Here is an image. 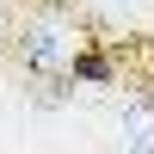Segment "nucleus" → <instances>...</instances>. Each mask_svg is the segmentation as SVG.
<instances>
[{
  "instance_id": "f257e3e1",
  "label": "nucleus",
  "mask_w": 154,
  "mask_h": 154,
  "mask_svg": "<svg viewBox=\"0 0 154 154\" xmlns=\"http://www.w3.org/2000/svg\"><path fill=\"white\" fill-rule=\"evenodd\" d=\"M19 62H25L31 74L68 68V31H62V19H25V31H19Z\"/></svg>"
},
{
  "instance_id": "f03ea898",
  "label": "nucleus",
  "mask_w": 154,
  "mask_h": 154,
  "mask_svg": "<svg viewBox=\"0 0 154 154\" xmlns=\"http://www.w3.org/2000/svg\"><path fill=\"white\" fill-rule=\"evenodd\" d=\"M117 154H154V123H142V130H117Z\"/></svg>"
},
{
  "instance_id": "7ed1b4c3",
  "label": "nucleus",
  "mask_w": 154,
  "mask_h": 154,
  "mask_svg": "<svg viewBox=\"0 0 154 154\" xmlns=\"http://www.w3.org/2000/svg\"><path fill=\"white\" fill-rule=\"evenodd\" d=\"M105 6H130V0H105Z\"/></svg>"
}]
</instances>
